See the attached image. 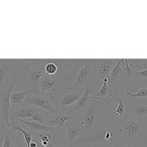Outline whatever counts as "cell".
Returning a JSON list of instances; mask_svg holds the SVG:
<instances>
[{"label":"cell","mask_w":147,"mask_h":147,"mask_svg":"<svg viewBox=\"0 0 147 147\" xmlns=\"http://www.w3.org/2000/svg\"><path fill=\"white\" fill-rule=\"evenodd\" d=\"M11 130L13 132L17 131L23 134L24 140L25 141L27 147H30V144L32 141V132L26 129L23 128L22 126L18 125L13 126L11 127Z\"/></svg>","instance_id":"cell-23"},{"label":"cell","mask_w":147,"mask_h":147,"mask_svg":"<svg viewBox=\"0 0 147 147\" xmlns=\"http://www.w3.org/2000/svg\"><path fill=\"white\" fill-rule=\"evenodd\" d=\"M37 108L34 106L26 105L21 106L18 109L11 112V116L13 120L17 119H31L34 113L36 112Z\"/></svg>","instance_id":"cell-14"},{"label":"cell","mask_w":147,"mask_h":147,"mask_svg":"<svg viewBox=\"0 0 147 147\" xmlns=\"http://www.w3.org/2000/svg\"><path fill=\"white\" fill-rule=\"evenodd\" d=\"M57 83H58V81L54 78L49 77L45 75L42 76L40 82L39 87L40 88L41 94L44 95L48 91L54 92L55 90L56 84Z\"/></svg>","instance_id":"cell-19"},{"label":"cell","mask_w":147,"mask_h":147,"mask_svg":"<svg viewBox=\"0 0 147 147\" xmlns=\"http://www.w3.org/2000/svg\"><path fill=\"white\" fill-rule=\"evenodd\" d=\"M121 140L114 128H109L103 126H94L88 131L84 132L77 138L74 144L78 145H101L112 144Z\"/></svg>","instance_id":"cell-2"},{"label":"cell","mask_w":147,"mask_h":147,"mask_svg":"<svg viewBox=\"0 0 147 147\" xmlns=\"http://www.w3.org/2000/svg\"><path fill=\"white\" fill-rule=\"evenodd\" d=\"M53 97L49 95H27L25 101L28 105L34 106L48 111L52 114H58L59 113L54 108L52 103V99Z\"/></svg>","instance_id":"cell-7"},{"label":"cell","mask_w":147,"mask_h":147,"mask_svg":"<svg viewBox=\"0 0 147 147\" xmlns=\"http://www.w3.org/2000/svg\"><path fill=\"white\" fill-rule=\"evenodd\" d=\"M144 125L145 122L127 114L122 118H118L114 129L119 138L126 144L139 136Z\"/></svg>","instance_id":"cell-3"},{"label":"cell","mask_w":147,"mask_h":147,"mask_svg":"<svg viewBox=\"0 0 147 147\" xmlns=\"http://www.w3.org/2000/svg\"><path fill=\"white\" fill-rule=\"evenodd\" d=\"M84 89L82 88H78L75 91L74 90L73 91L68 92L65 94L60 100V105L61 106H68L69 105H73L77 100L83 95L84 92Z\"/></svg>","instance_id":"cell-17"},{"label":"cell","mask_w":147,"mask_h":147,"mask_svg":"<svg viewBox=\"0 0 147 147\" xmlns=\"http://www.w3.org/2000/svg\"><path fill=\"white\" fill-rule=\"evenodd\" d=\"M15 120H17L20 123H22V124L26 125L29 129L28 130L30 131L32 133H38L42 131L53 132L56 131V130L57 129V128L55 127L42 125L34 121H28L22 119H17Z\"/></svg>","instance_id":"cell-15"},{"label":"cell","mask_w":147,"mask_h":147,"mask_svg":"<svg viewBox=\"0 0 147 147\" xmlns=\"http://www.w3.org/2000/svg\"><path fill=\"white\" fill-rule=\"evenodd\" d=\"M127 114L134 118L145 122L147 119V104L133 105L127 103L126 105Z\"/></svg>","instance_id":"cell-13"},{"label":"cell","mask_w":147,"mask_h":147,"mask_svg":"<svg viewBox=\"0 0 147 147\" xmlns=\"http://www.w3.org/2000/svg\"><path fill=\"white\" fill-rule=\"evenodd\" d=\"M125 144V143L123 142L122 140H117L113 144L111 147H123V145H124Z\"/></svg>","instance_id":"cell-30"},{"label":"cell","mask_w":147,"mask_h":147,"mask_svg":"<svg viewBox=\"0 0 147 147\" xmlns=\"http://www.w3.org/2000/svg\"><path fill=\"white\" fill-rule=\"evenodd\" d=\"M133 75H138L142 78L147 79V68H145V69H143L140 71H136V72H133Z\"/></svg>","instance_id":"cell-29"},{"label":"cell","mask_w":147,"mask_h":147,"mask_svg":"<svg viewBox=\"0 0 147 147\" xmlns=\"http://www.w3.org/2000/svg\"><path fill=\"white\" fill-rule=\"evenodd\" d=\"M125 63V68H123L122 69V71L123 72H125L127 75V78H130L131 77V76L133 75V69H132V67L133 66L134 64L138 61L137 59H136L135 60L133 61V63H131V64L130 65H129V60L127 59H125L124 60Z\"/></svg>","instance_id":"cell-27"},{"label":"cell","mask_w":147,"mask_h":147,"mask_svg":"<svg viewBox=\"0 0 147 147\" xmlns=\"http://www.w3.org/2000/svg\"><path fill=\"white\" fill-rule=\"evenodd\" d=\"M115 99L117 100V102H118L117 107L115 110L112 111L111 113L113 115H118L119 117L118 118H121L125 116V109H126V107L125 108L126 106L125 105L122 100L119 97L115 96Z\"/></svg>","instance_id":"cell-25"},{"label":"cell","mask_w":147,"mask_h":147,"mask_svg":"<svg viewBox=\"0 0 147 147\" xmlns=\"http://www.w3.org/2000/svg\"><path fill=\"white\" fill-rule=\"evenodd\" d=\"M64 127L69 147H73L75 140L86 132L84 126L80 123L79 119L69 120Z\"/></svg>","instance_id":"cell-10"},{"label":"cell","mask_w":147,"mask_h":147,"mask_svg":"<svg viewBox=\"0 0 147 147\" xmlns=\"http://www.w3.org/2000/svg\"><path fill=\"white\" fill-rule=\"evenodd\" d=\"M52 147H63L61 146H52Z\"/></svg>","instance_id":"cell-33"},{"label":"cell","mask_w":147,"mask_h":147,"mask_svg":"<svg viewBox=\"0 0 147 147\" xmlns=\"http://www.w3.org/2000/svg\"><path fill=\"white\" fill-rule=\"evenodd\" d=\"M22 59H0V89L20 78Z\"/></svg>","instance_id":"cell-4"},{"label":"cell","mask_w":147,"mask_h":147,"mask_svg":"<svg viewBox=\"0 0 147 147\" xmlns=\"http://www.w3.org/2000/svg\"><path fill=\"white\" fill-rule=\"evenodd\" d=\"M92 96L90 92L88 90H84L83 95L77 100V101L72 105V107L69 109L68 115L81 116L84 114L87 110L88 102L91 100Z\"/></svg>","instance_id":"cell-11"},{"label":"cell","mask_w":147,"mask_h":147,"mask_svg":"<svg viewBox=\"0 0 147 147\" xmlns=\"http://www.w3.org/2000/svg\"><path fill=\"white\" fill-rule=\"evenodd\" d=\"M28 92L27 90L24 91H12L10 94L11 113L18 109L25 101Z\"/></svg>","instance_id":"cell-18"},{"label":"cell","mask_w":147,"mask_h":147,"mask_svg":"<svg viewBox=\"0 0 147 147\" xmlns=\"http://www.w3.org/2000/svg\"><path fill=\"white\" fill-rule=\"evenodd\" d=\"M94 73L96 78H109L111 71L119 59H90Z\"/></svg>","instance_id":"cell-8"},{"label":"cell","mask_w":147,"mask_h":147,"mask_svg":"<svg viewBox=\"0 0 147 147\" xmlns=\"http://www.w3.org/2000/svg\"><path fill=\"white\" fill-rule=\"evenodd\" d=\"M118 90V88L116 90H114L110 85L109 82H102V86L99 90L97 91L94 96H92V99L95 100H108L110 98L113 96L115 92Z\"/></svg>","instance_id":"cell-16"},{"label":"cell","mask_w":147,"mask_h":147,"mask_svg":"<svg viewBox=\"0 0 147 147\" xmlns=\"http://www.w3.org/2000/svg\"><path fill=\"white\" fill-rule=\"evenodd\" d=\"M124 60L125 59H119L118 63L111 71L109 76V83H117L119 81L121 78V75L122 74V72L123 71L122 64L124 61Z\"/></svg>","instance_id":"cell-20"},{"label":"cell","mask_w":147,"mask_h":147,"mask_svg":"<svg viewBox=\"0 0 147 147\" xmlns=\"http://www.w3.org/2000/svg\"><path fill=\"white\" fill-rule=\"evenodd\" d=\"M7 127L5 130V137L2 143V147H11V141L10 140V136H11L9 132V130L7 131Z\"/></svg>","instance_id":"cell-28"},{"label":"cell","mask_w":147,"mask_h":147,"mask_svg":"<svg viewBox=\"0 0 147 147\" xmlns=\"http://www.w3.org/2000/svg\"><path fill=\"white\" fill-rule=\"evenodd\" d=\"M98 110V101L92 99L84 115H83L82 118L79 119L80 123L84 126L86 132L96 126Z\"/></svg>","instance_id":"cell-9"},{"label":"cell","mask_w":147,"mask_h":147,"mask_svg":"<svg viewBox=\"0 0 147 147\" xmlns=\"http://www.w3.org/2000/svg\"><path fill=\"white\" fill-rule=\"evenodd\" d=\"M38 145L34 141H32L30 144V147H37Z\"/></svg>","instance_id":"cell-31"},{"label":"cell","mask_w":147,"mask_h":147,"mask_svg":"<svg viewBox=\"0 0 147 147\" xmlns=\"http://www.w3.org/2000/svg\"><path fill=\"white\" fill-rule=\"evenodd\" d=\"M125 92L126 94L131 98H146L147 97V88L144 87L139 90L137 92L133 93L130 91L128 87L126 88Z\"/></svg>","instance_id":"cell-26"},{"label":"cell","mask_w":147,"mask_h":147,"mask_svg":"<svg viewBox=\"0 0 147 147\" xmlns=\"http://www.w3.org/2000/svg\"><path fill=\"white\" fill-rule=\"evenodd\" d=\"M46 59H22V68L20 78H22L27 84L26 90L28 94L39 95L40 82L45 74L44 64Z\"/></svg>","instance_id":"cell-1"},{"label":"cell","mask_w":147,"mask_h":147,"mask_svg":"<svg viewBox=\"0 0 147 147\" xmlns=\"http://www.w3.org/2000/svg\"><path fill=\"white\" fill-rule=\"evenodd\" d=\"M49 114V113H48V111L44 110L37 108L36 112L34 113V114L31 118L30 121H34L39 123L45 125L47 117Z\"/></svg>","instance_id":"cell-24"},{"label":"cell","mask_w":147,"mask_h":147,"mask_svg":"<svg viewBox=\"0 0 147 147\" xmlns=\"http://www.w3.org/2000/svg\"><path fill=\"white\" fill-rule=\"evenodd\" d=\"M17 80L10 82L9 84L0 89V117L5 121L9 133L12 136L13 131L10 123L11 114L10 94L14 89Z\"/></svg>","instance_id":"cell-5"},{"label":"cell","mask_w":147,"mask_h":147,"mask_svg":"<svg viewBox=\"0 0 147 147\" xmlns=\"http://www.w3.org/2000/svg\"><path fill=\"white\" fill-rule=\"evenodd\" d=\"M82 64L83 66L79 69L75 82L71 86L66 89L67 91L69 92L75 88H80L81 86L94 83L96 80V77L94 73L91 64V60L83 59Z\"/></svg>","instance_id":"cell-6"},{"label":"cell","mask_w":147,"mask_h":147,"mask_svg":"<svg viewBox=\"0 0 147 147\" xmlns=\"http://www.w3.org/2000/svg\"><path fill=\"white\" fill-rule=\"evenodd\" d=\"M54 61L55 60L46 59L44 64V72L47 76L53 78V76L59 72V65Z\"/></svg>","instance_id":"cell-21"},{"label":"cell","mask_w":147,"mask_h":147,"mask_svg":"<svg viewBox=\"0 0 147 147\" xmlns=\"http://www.w3.org/2000/svg\"><path fill=\"white\" fill-rule=\"evenodd\" d=\"M33 135H36L39 137L41 140V145L42 147H51L52 141H53V136L50 131L45 133L38 132L32 133Z\"/></svg>","instance_id":"cell-22"},{"label":"cell","mask_w":147,"mask_h":147,"mask_svg":"<svg viewBox=\"0 0 147 147\" xmlns=\"http://www.w3.org/2000/svg\"><path fill=\"white\" fill-rule=\"evenodd\" d=\"M123 147H132V146H131L129 145V143H126V144H125L123 145Z\"/></svg>","instance_id":"cell-32"},{"label":"cell","mask_w":147,"mask_h":147,"mask_svg":"<svg viewBox=\"0 0 147 147\" xmlns=\"http://www.w3.org/2000/svg\"><path fill=\"white\" fill-rule=\"evenodd\" d=\"M81 116L69 115L68 114L59 115V114L51 115L49 113L48 115L45 125L55 127L56 128H63L69 120L73 119H79Z\"/></svg>","instance_id":"cell-12"}]
</instances>
